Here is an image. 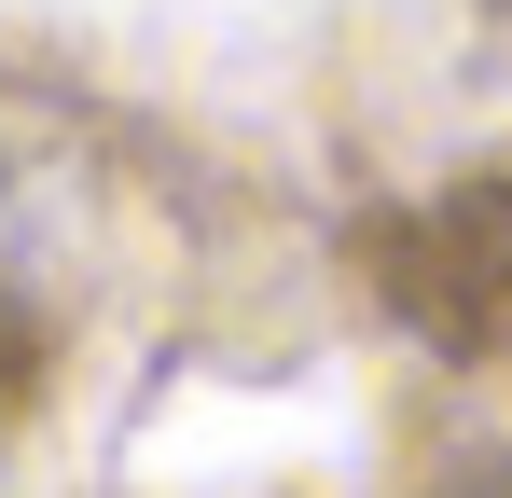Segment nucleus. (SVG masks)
I'll return each instance as SVG.
<instances>
[{"label":"nucleus","mask_w":512,"mask_h":498,"mask_svg":"<svg viewBox=\"0 0 512 498\" xmlns=\"http://www.w3.org/2000/svg\"><path fill=\"white\" fill-rule=\"evenodd\" d=\"M457 498H512V471H485V485H457Z\"/></svg>","instance_id":"1"}]
</instances>
